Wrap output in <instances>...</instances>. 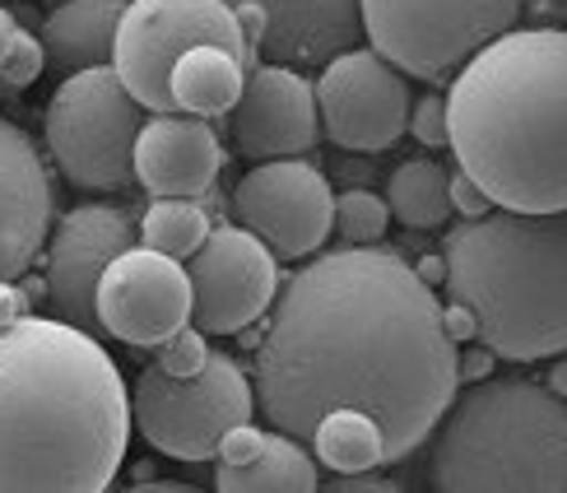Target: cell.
<instances>
[{
  "label": "cell",
  "instance_id": "obj_1",
  "mask_svg": "<svg viewBox=\"0 0 567 493\" xmlns=\"http://www.w3.org/2000/svg\"><path fill=\"white\" fill-rule=\"evenodd\" d=\"M275 298L251 372L266 424L307 442L326 410L353 405L382 429L386 465L414 456L461 391V349L442 331L433 285L368 243L312 251Z\"/></svg>",
  "mask_w": 567,
  "mask_h": 493
},
{
  "label": "cell",
  "instance_id": "obj_2",
  "mask_svg": "<svg viewBox=\"0 0 567 493\" xmlns=\"http://www.w3.org/2000/svg\"><path fill=\"white\" fill-rule=\"evenodd\" d=\"M131 442V387L61 317L0 326V493L107 489Z\"/></svg>",
  "mask_w": 567,
  "mask_h": 493
},
{
  "label": "cell",
  "instance_id": "obj_3",
  "mask_svg": "<svg viewBox=\"0 0 567 493\" xmlns=\"http://www.w3.org/2000/svg\"><path fill=\"white\" fill-rule=\"evenodd\" d=\"M446 150L503 209H567V33L507 29L446 89Z\"/></svg>",
  "mask_w": 567,
  "mask_h": 493
},
{
  "label": "cell",
  "instance_id": "obj_4",
  "mask_svg": "<svg viewBox=\"0 0 567 493\" xmlns=\"http://www.w3.org/2000/svg\"><path fill=\"white\" fill-rule=\"evenodd\" d=\"M446 298L475 312L493 359L567 355V209H503L446 228Z\"/></svg>",
  "mask_w": 567,
  "mask_h": 493
},
{
  "label": "cell",
  "instance_id": "obj_5",
  "mask_svg": "<svg viewBox=\"0 0 567 493\" xmlns=\"http://www.w3.org/2000/svg\"><path fill=\"white\" fill-rule=\"evenodd\" d=\"M442 493H567V401L530 378H475L429 433Z\"/></svg>",
  "mask_w": 567,
  "mask_h": 493
},
{
  "label": "cell",
  "instance_id": "obj_6",
  "mask_svg": "<svg viewBox=\"0 0 567 493\" xmlns=\"http://www.w3.org/2000/svg\"><path fill=\"white\" fill-rule=\"evenodd\" d=\"M150 107L122 84L112 65L70 70L47 99L42 135L56 168L80 192H122L135 182L131 154Z\"/></svg>",
  "mask_w": 567,
  "mask_h": 493
},
{
  "label": "cell",
  "instance_id": "obj_7",
  "mask_svg": "<svg viewBox=\"0 0 567 493\" xmlns=\"http://www.w3.org/2000/svg\"><path fill=\"white\" fill-rule=\"evenodd\" d=\"M256 414V387L233 355H215L192 378H173L158 363L140 368L131 387V424L154 452L173 461H209L219 438Z\"/></svg>",
  "mask_w": 567,
  "mask_h": 493
},
{
  "label": "cell",
  "instance_id": "obj_8",
  "mask_svg": "<svg viewBox=\"0 0 567 493\" xmlns=\"http://www.w3.org/2000/svg\"><path fill=\"white\" fill-rule=\"evenodd\" d=\"M377 57L419 80H442L522 19V0H359Z\"/></svg>",
  "mask_w": 567,
  "mask_h": 493
},
{
  "label": "cell",
  "instance_id": "obj_9",
  "mask_svg": "<svg viewBox=\"0 0 567 493\" xmlns=\"http://www.w3.org/2000/svg\"><path fill=\"white\" fill-rule=\"evenodd\" d=\"M192 47H224L247 70L256 65L238 14L224 0H131L116 23L112 70L150 112H173L168 75Z\"/></svg>",
  "mask_w": 567,
  "mask_h": 493
},
{
  "label": "cell",
  "instance_id": "obj_10",
  "mask_svg": "<svg viewBox=\"0 0 567 493\" xmlns=\"http://www.w3.org/2000/svg\"><path fill=\"white\" fill-rule=\"evenodd\" d=\"M192 321L205 336H243L279 294V256L243 224H215L186 256Z\"/></svg>",
  "mask_w": 567,
  "mask_h": 493
},
{
  "label": "cell",
  "instance_id": "obj_11",
  "mask_svg": "<svg viewBox=\"0 0 567 493\" xmlns=\"http://www.w3.org/2000/svg\"><path fill=\"white\" fill-rule=\"evenodd\" d=\"M410 80L372 47L330 57L317 80L321 135L349 154H382L410 126Z\"/></svg>",
  "mask_w": 567,
  "mask_h": 493
},
{
  "label": "cell",
  "instance_id": "obj_12",
  "mask_svg": "<svg viewBox=\"0 0 567 493\" xmlns=\"http://www.w3.org/2000/svg\"><path fill=\"white\" fill-rule=\"evenodd\" d=\"M233 219L251 228L279 261H307L330 238L336 192L317 163L298 158H261L233 186Z\"/></svg>",
  "mask_w": 567,
  "mask_h": 493
},
{
  "label": "cell",
  "instance_id": "obj_13",
  "mask_svg": "<svg viewBox=\"0 0 567 493\" xmlns=\"http://www.w3.org/2000/svg\"><path fill=\"white\" fill-rule=\"evenodd\" d=\"M140 243V224L122 205H75L56 219V233H47V298L61 321L80 326L89 336H103L99 294L103 270L122 256L126 247Z\"/></svg>",
  "mask_w": 567,
  "mask_h": 493
},
{
  "label": "cell",
  "instance_id": "obj_14",
  "mask_svg": "<svg viewBox=\"0 0 567 493\" xmlns=\"http://www.w3.org/2000/svg\"><path fill=\"white\" fill-rule=\"evenodd\" d=\"M93 308H99L103 336L154 349L163 336L192 321V279L182 261L135 243L103 270Z\"/></svg>",
  "mask_w": 567,
  "mask_h": 493
},
{
  "label": "cell",
  "instance_id": "obj_15",
  "mask_svg": "<svg viewBox=\"0 0 567 493\" xmlns=\"http://www.w3.org/2000/svg\"><path fill=\"white\" fill-rule=\"evenodd\" d=\"M224 116H228L233 150L251 163L298 158L307 150H317V140H321L317 84L284 61H256L243 80L238 103Z\"/></svg>",
  "mask_w": 567,
  "mask_h": 493
},
{
  "label": "cell",
  "instance_id": "obj_16",
  "mask_svg": "<svg viewBox=\"0 0 567 493\" xmlns=\"http://www.w3.org/2000/svg\"><path fill=\"white\" fill-rule=\"evenodd\" d=\"M52 233V177L29 131L0 116V279L29 275Z\"/></svg>",
  "mask_w": 567,
  "mask_h": 493
},
{
  "label": "cell",
  "instance_id": "obj_17",
  "mask_svg": "<svg viewBox=\"0 0 567 493\" xmlns=\"http://www.w3.org/2000/svg\"><path fill=\"white\" fill-rule=\"evenodd\" d=\"M131 168L150 196H209L224 168V150L209 116L150 112L135 135Z\"/></svg>",
  "mask_w": 567,
  "mask_h": 493
},
{
  "label": "cell",
  "instance_id": "obj_18",
  "mask_svg": "<svg viewBox=\"0 0 567 493\" xmlns=\"http://www.w3.org/2000/svg\"><path fill=\"white\" fill-rule=\"evenodd\" d=\"M224 6H238V0H224ZM251 6H261L266 14L256 57L284 65H326L363 38L359 0H251Z\"/></svg>",
  "mask_w": 567,
  "mask_h": 493
},
{
  "label": "cell",
  "instance_id": "obj_19",
  "mask_svg": "<svg viewBox=\"0 0 567 493\" xmlns=\"http://www.w3.org/2000/svg\"><path fill=\"white\" fill-rule=\"evenodd\" d=\"M126 0H65L52 6L38 23V42L56 70H89L112 65L116 23H122Z\"/></svg>",
  "mask_w": 567,
  "mask_h": 493
},
{
  "label": "cell",
  "instance_id": "obj_20",
  "mask_svg": "<svg viewBox=\"0 0 567 493\" xmlns=\"http://www.w3.org/2000/svg\"><path fill=\"white\" fill-rule=\"evenodd\" d=\"M215 489L224 493H312L321 489V465L302 448V438L266 429L261 448L247 461L215 465Z\"/></svg>",
  "mask_w": 567,
  "mask_h": 493
},
{
  "label": "cell",
  "instance_id": "obj_21",
  "mask_svg": "<svg viewBox=\"0 0 567 493\" xmlns=\"http://www.w3.org/2000/svg\"><path fill=\"white\" fill-rule=\"evenodd\" d=\"M247 65L224 52V47H192L182 52L173 75H168V93H173V112H192V116H224L243 93Z\"/></svg>",
  "mask_w": 567,
  "mask_h": 493
},
{
  "label": "cell",
  "instance_id": "obj_22",
  "mask_svg": "<svg viewBox=\"0 0 567 493\" xmlns=\"http://www.w3.org/2000/svg\"><path fill=\"white\" fill-rule=\"evenodd\" d=\"M312 452L326 465L330 475H359V471H382L386 465V438L377 429V419L340 405V410H326L312 429Z\"/></svg>",
  "mask_w": 567,
  "mask_h": 493
},
{
  "label": "cell",
  "instance_id": "obj_23",
  "mask_svg": "<svg viewBox=\"0 0 567 493\" xmlns=\"http://www.w3.org/2000/svg\"><path fill=\"white\" fill-rule=\"evenodd\" d=\"M446 173L442 163L429 158H410L400 163L386 182V209L391 219H400L405 228H442L452 219V196H446Z\"/></svg>",
  "mask_w": 567,
  "mask_h": 493
},
{
  "label": "cell",
  "instance_id": "obj_24",
  "mask_svg": "<svg viewBox=\"0 0 567 493\" xmlns=\"http://www.w3.org/2000/svg\"><path fill=\"white\" fill-rule=\"evenodd\" d=\"M209 228L215 224H209V209L200 205V196H154L145 219H140V247H154L163 256H173V261H186L205 243Z\"/></svg>",
  "mask_w": 567,
  "mask_h": 493
},
{
  "label": "cell",
  "instance_id": "obj_25",
  "mask_svg": "<svg viewBox=\"0 0 567 493\" xmlns=\"http://www.w3.org/2000/svg\"><path fill=\"white\" fill-rule=\"evenodd\" d=\"M386 228H391L386 196L368 192V186H349V192L336 196V219H330V233H340V243H349V247L382 243Z\"/></svg>",
  "mask_w": 567,
  "mask_h": 493
},
{
  "label": "cell",
  "instance_id": "obj_26",
  "mask_svg": "<svg viewBox=\"0 0 567 493\" xmlns=\"http://www.w3.org/2000/svg\"><path fill=\"white\" fill-rule=\"evenodd\" d=\"M205 359H209V345H205V331H200L196 321L177 326L173 336H163L154 345V363L163 372H173V378H192V372L205 368Z\"/></svg>",
  "mask_w": 567,
  "mask_h": 493
},
{
  "label": "cell",
  "instance_id": "obj_27",
  "mask_svg": "<svg viewBox=\"0 0 567 493\" xmlns=\"http://www.w3.org/2000/svg\"><path fill=\"white\" fill-rule=\"evenodd\" d=\"M42 70H47V52H42L38 33L19 29L10 38V47H6V57H0V84L6 89H29Z\"/></svg>",
  "mask_w": 567,
  "mask_h": 493
},
{
  "label": "cell",
  "instance_id": "obj_28",
  "mask_svg": "<svg viewBox=\"0 0 567 493\" xmlns=\"http://www.w3.org/2000/svg\"><path fill=\"white\" fill-rule=\"evenodd\" d=\"M423 150H446V99L442 93H423L410 103V126H405Z\"/></svg>",
  "mask_w": 567,
  "mask_h": 493
},
{
  "label": "cell",
  "instance_id": "obj_29",
  "mask_svg": "<svg viewBox=\"0 0 567 493\" xmlns=\"http://www.w3.org/2000/svg\"><path fill=\"white\" fill-rule=\"evenodd\" d=\"M446 196H452V215H461V219H480V215L493 209L488 192L465 168H456L452 177H446Z\"/></svg>",
  "mask_w": 567,
  "mask_h": 493
},
{
  "label": "cell",
  "instance_id": "obj_30",
  "mask_svg": "<svg viewBox=\"0 0 567 493\" xmlns=\"http://www.w3.org/2000/svg\"><path fill=\"white\" fill-rule=\"evenodd\" d=\"M19 317H29V289L14 279H0V326H14Z\"/></svg>",
  "mask_w": 567,
  "mask_h": 493
},
{
  "label": "cell",
  "instance_id": "obj_31",
  "mask_svg": "<svg viewBox=\"0 0 567 493\" xmlns=\"http://www.w3.org/2000/svg\"><path fill=\"white\" fill-rule=\"evenodd\" d=\"M442 331L452 336L456 345L461 340H475V312H470L465 302H446V308H442Z\"/></svg>",
  "mask_w": 567,
  "mask_h": 493
},
{
  "label": "cell",
  "instance_id": "obj_32",
  "mask_svg": "<svg viewBox=\"0 0 567 493\" xmlns=\"http://www.w3.org/2000/svg\"><path fill=\"white\" fill-rule=\"evenodd\" d=\"M488 368H493V355H488L484 345H480V349H470V355H456V372H461V378H470V382H475V378H488Z\"/></svg>",
  "mask_w": 567,
  "mask_h": 493
},
{
  "label": "cell",
  "instance_id": "obj_33",
  "mask_svg": "<svg viewBox=\"0 0 567 493\" xmlns=\"http://www.w3.org/2000/svg\"><path fill=\"white\" fill-rule=\"evenodd\" d=\"M545 387L567 401V359H554V363H549V372H545Z\"/></svg>",
  "mask_w": 567,
  "mask_h": 493
},
{
  "label": "cell",
  "instance_id": "obj_34",
  "mask_svg": "<svg viewBox=\"0 0 567 493\" xmlns=\"http://www.w3.org/2000/svg\"><path fill=\"white\" fill-rule=\"evenodd\" d=\"M414 270H419L423 285H442V279H446V261H442V256H433V261H419Z\"/></svg>",
  "mask_w": 567,
  "mask_h": 493
},
{
  "label": "cell",
  "instance_id": "obj_35",
  "mask_svg": "<svg viewBox=\"0 0 567 493\" xmlns=\"http://www.w3.org/2000/svg\"><path fill=\"white\" fill-rule=\"evenodd\" d=\"M19 33V23H14V14L0 6V57H6V47H10V38Z\"/></svg>",
  "mask_w": 567,
  "mask_h": 493
},
{
  "label": "cell",
  "instance_id": "obj_36",
  "mask_svg": "<svg viewBox=\"0 0 567 493\" xmlns=\"http://www.w3.org/2000/svg\"><path fill=\"white\" fill-rule=\"evenodd\" d=\"M10 14H14V23H19V29H29V23H42V19H38V10H33V6H14V10H10Z\"/></svg>",
  "mask_w": 567,
  "mask_h": 493
},
{
  "label": "cell",
  "instance_id": "obj_37",
  "mask_svg": "<svg viewBox=\"0 0 567 493\" xmlns=\"http://www.w3.org/2000/svg\"><path fill=\"white\" fill-rule=\"evenodd\" d=\"M42 6H47V10H52V6H65V0H42Z\"/></svg>",
  "mask_w": 567,
  "mask_h": 493
},
{
  "label": "cell",
  "instance_id": "obj_38",
  "mask_svg": "<svg viewBox=\"0 0 567 493\" xmlns=\"http://www.w3.org/2000/svg\"><path fill=\"white\" fill-rule=\"evenodd\" d=\"M0 99H6V84H0Z\"/></svg>",
  "mask_w": 567,
  "mask_h": 493
}]
</instances>
